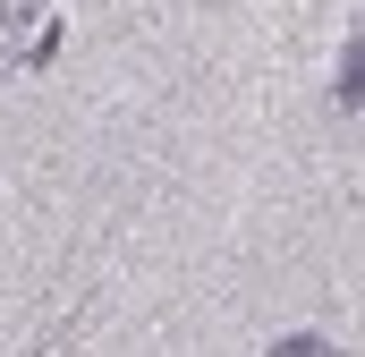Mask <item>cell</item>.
Listing matches in <instances>:
<instances>
[{"label":"cell","mask_w":365,"mask_h":357,"mask_svg":"<svg viewBox=\"0 0 365 357\" xmlns=\"http://www.w3.org/2000/svg\"><path fill=\"white\" fill-rule=\"evenodd\" d=\"M340 102H365V43L340 51Z\"/></svg>","instance_id":"obj_1"},{"label":"cell","mask_w":365,"mask_h":357,"mask_svg":"<svg viewBox=\"0 0 365 357\" xmlns=\"http://www.w3.org/2000/svg\"><path fill=\"white\" fill-rule=\"evenodd\" d=\"M272 357H340L323 332H289V341H272Z\"/></svg>","instance_id":"obj_2"}]
</instances>
